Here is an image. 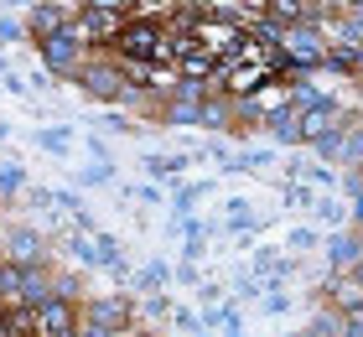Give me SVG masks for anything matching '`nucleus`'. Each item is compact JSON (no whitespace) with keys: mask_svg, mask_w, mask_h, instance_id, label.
Returning <instances> with one entry per match:
<instances>
[{"mask_svg":"<svg viewBox=\"0 0 363 337\" xmlns=\"http://www.w3.org/2000/svg\"><path fill=\"white\" fill-rule=\"evenodd\" d=\"M280 73H286V47H275L265 37H239L234 53L218 62V83L228 94H255Z\"/></svg>","mask_w":363,"mask_h":337,"instance_id":"obj_1","label":"nucleus"},{"mask_svg":"<svg viewBox=\"0 0 363 337\" xmlns=\"http://www.w3.org/2000/svg\"><path fill=\"white\" fill-rule=\"evenodd\" d=\"M306 6H301V0H275V6H270V21H280V26H291V21H306Z\"/></svg>","mask_w":363,"mask_h":337,"instance_id":"obj_6","label":"nucleus"},{"mask_svg":"<svg viewBox=\"0 0 363 337\" xmlns=\"http://www.w3.org/2000/svg\"><path fill=\"white\" fill-rule=\"evenodd\" d=\"M120 53L135 57V62H161V57H177V37L161 26V16H145V21H125L120 37Z\"/></svg>","mask_w":363,"mask_h":337,"instance_id":"obj_2","label":"nucleus"},{"mask_svg":"<svg viewBox=\"0 0 363 337\" xmlns=\"http://www.w3.org/2000/svg\"><path fill=\"white\" fill-rule=\"evenodd\" d=\"M296 130H301V135H327V130H333V104H311V114H301Z\"/></svg>","mask_w":363,"mask_h":337,"instance_id":"obj_5","label":"nucleus"},{"mask_svg":"<svg viewBox=\"0 0 363 337\" xmlns=\"http://www.w3.org/2000/svg\"><path fill=\"white\" fill-rule=\"evenodd\" d=\"M291 57H317V37H311V31H296L291 37Z\"/></svg>","mask_w":363,"mask_h":337,"instance_id":"obj_8","label":"nucleus"},{"mask_svg":"<svg viewBox=\"0 0 363 337\" xmlns=\"http://www.w3.org/2000/svg\"><path fill=\"white\" fill-rule=\"evenodd\" d=\"M84 83H89V89H94L99 99H120V94L130 89V83H125L120 73H114V67H89V73H84Z\"/></svg>","mask_w":363,"mask_h":337,"instance_id":"obj_4","label":"nucleus"},{"mask_svg":"<svg viewBox=\"0 0 363 337\" xmlns=\"http://www.w3.org/2000/svg\"><path fill=\"white\" fill-rule=\"evenodd\" d=\"M47 62H52V67H68L73 62V42L62 37V31H57V37H47Z\"/></svg>","mask_w":363,"mask_h":337,"instance_id":"obj_7","label":"nucleus"},{"mask_svg":"<svg viewBox=\"0 0 363 337\" xmlns=\"http://www.w3.org/2000/svg\"><path fill=\"white\" fill-rule=\"evenodd\" d=\"M333 260H337V265H353L358 249H353V244H333Z\"/></svg>","mask_w":363,"mask_h":337,"instance_id":"obj_9","label":"nucleus"},{"mask_svg":"<svg viewBox=\"0 0 363 337\" xmlns=\"http://www.w3.org/2000/svg\"><path fill=\"white\" fill-rule=\"evenodd\" d=\"M84 31H89V37H120V31H125V11H114V6H89V11H84Z\"/></svg>","mask_w":363,"mask_h":337,"instance_id":"obj_3","label":"nucleus"}]
</instances>
